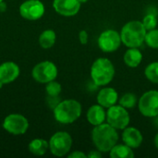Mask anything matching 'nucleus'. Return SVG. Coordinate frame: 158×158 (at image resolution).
I'll return each instance as SVG.
<instances>
[{
	"mask_svg": "<svg viewBox=\"0 0 158 158\" xmlns=\"http://www.w3.org/2000/svg\"><path fill=\"white\" fill-rule=\"evenodd\" d=\"M20 16L27 20L40 19L45 11L44 5L40 0H26L19 6Z\"/></svg>",
	"mask_w": 158,
	"mask_h": 158,
	"instance_id": "9b49d317",
	"label": "nucleus"
},
{
	"mask_svg": "<svg viewBox=\"0 0 158 158\" xmlns=\"http://www.w3.org/2000/svg\"><path fill=\"white\" fill-rule=\"evenodd\" d=\"M28 148L31 154L41 156H44L49 149V143L44 139H33L29 143Z\"/></svg>",
	"mask_w": 158,
	"mask_h": 158,
	"instance_id": "a211bd4d",
	"label": "nucleus"
},
{
	"mask_svg": "<svg viewBox=\"0 0 158 158\" xmlns=\"http://www.w3.org/2000/svg\"><path fill=\"white\" fill-rule=\"evenodd\" d=\"M2 1H4V0H0V3H1V2H2Z\"/></svg>",
	"mask_w": 158,
	"mask_h": 158,
	"instance_id": "473e14b6",
	"label": "nucleus"
},
{
	"mask_svg": "<svg viewBox=\"0 0 158 158\" xmlns=\"http://www.w3.org/2000/svg\"><path fill=\"white\" fill-rule=\"evenodd\" d=\"M154 143H155V146L158 149V132L156 133V137H155V140H154Z\"/></svg>",
	"mask_w": 158,
	"mask_h": 158,
	"instance_id": "7c9ffc66",
	"label": "nucleus"
},
{
	"mask_svg": "<svg viewBox=\"0 0 158 158\" xmlns=\"http://www.w3.org/2000/svg\"><path fill=\"white\" fill-rule=\"evenodd\" d=\"M49 150L55 156H64L69 153L72 147V138L66 131H57L49 140Z\"/></svg>",
	"mask_w": 158,
	"mask_h": 158,
	"instance_id": "39448f33",
	"label": "nucleus"
},
{
	"mask_svg": "<svg viewBox=\"0 0 158 158\" xmlns=\"http://www.w3.org/2000/svg\"><path fill=\"white\" fill-rule=\"evenodd\" d=\"M131 117L128 109L120 105L113 106L107 108L106 111V122L117 130H124L130 124Z\"/></svg>",
	"mask_w": 158,
	"mask_h": 158,
	"instance_id": "0eeeda50",
	"label": "nucleus"
},
{
	"mask_svg": "<svg viewBox=\"0 0 158 158\" xmlns=\"http://www.w3.org/2000/svg\"><path fill=\"white\" fill-rule=\"evenodd\" d=\"M118 130L109 125L107 122L103 123L92 131V141L97 150L101 153H108L118 142Z\"/></svg>",
	"mask_w": 158,
	"mask_h": 158,
	"instance_id": "f257e3e1",
	"label": "nucleus"
},
{
	"mask_svg": "<svg viewBox=\"0 0 158 158\" xmlns=\"http://www.w3.org/2000/svg\"><path fill=\"white\" fill-rule=\"evenodd\" d=\"M58 70L56 66L49 60L42 61L36 64L32 70H31V76L34 81H36L39 83H44L56 80L57 77Z\"/></svg>",
	"mask_w": 158,
	"mask_h": 158,
	"instance_id": "423d86ee",
	"label": "nucleus"
},
{
	"mask_svg": "<svg viewBox=\"0 0 158 158\" xmlns=\"http://www.w3.org/2000/svg\"><path fill=\"white\" fill-rule=\"evenodd\" d=\"M81 105L74 99L60 101L53 109L55 119L61 124H71L75 122L81 115Z\"/></svg>",
	"mask_w": 158,
	"mask_h": 158,
	"instance_id": "7ed1b4c3",
	"label": "nucleus"
},
{
	"mask_svg": "<svg viewBox=\"0 0 158 158\" xmlns=\"http://www.w3.org/2000/svg\"><path fill=\"white\" fill-rule=\"evenodd\" d=\"M144 42L149 47L153 49H158V29L147 31Z\"/></svg>",
	"mask_w": 158,
	"mask_h": 158,
	"instance_id": "b1692460",
	"label": "nucleus"
},
{
	"mask_svg": "<svg viewBox=\"0 0 158 158\" xmlns=\"http://www.w3.org/2000/svg\"><path fill=\"white\" fill-rule=\"evenodd\" d=\"M91 77L97 86L109 84L115 77V67L113 63L106 57L97 58L91 67Z\"/></svg>",
	"mask_w": 158,
	"mask_h": 158,
	"instance_id": "20e7f679",
	"label": "nucleus"
},
{
	"mask_svg": "<svg viewBox=\"0 0 158 158\" xmlns=\"http://www.w3.org/2000/svg\"><path fill=\"white\" fill-rule=\"evenodd\" d=\"M144 75L148 81L158 84V62L155 61L150 63L144 69Z\"/></svg>",
	"mask_w": 158,
	"mask_h": 158,
	"instance_id": "412c9836",
	"label": "nucleus"
},
{
	"mask_svg": "<svg viewBox=\"0 0 158 158\" xmlns=\"http://www.w3.org/2000/svg\"><path fill=\"white\" fill-rule=\"evenodd\" d=\"M138 107L143 117H158V91L151 90L144 93L138 101Z\"/></svg>",
	"mask_w": 158,
	"mask_h": 158,
	"instance_id": "6e6552de",
	"label": "nucleus"
},
{
	"mask_svg": "<svg viewBox=\"0 0 158 158\" xmlns=\"http://www.w3.org/2000/svg\"><path fill=\"white\" fill-rule=\"evenodd\" d=\"M118 101V94L112 87H105L101 89L97 94V104L105 108H109Z\"/></svg>",
	"mask_w": 158,
	"mask_h": 158,
	"instance_id": "2eb2a0df",
	"label": "nucleus"
},
{
	"mask_svg": "<svg viewBox=\"0 0 158 158\" xmlns=\"http://www.w3.org/2000/svg\"><path fill=\"white\" fill-rule=\"evenodd\" d=\"M122 141L125 144L132 149L138 148L142 145L143 137L142 132L134 127H127L122 132Z\"/></svg>",
	"mask_w": 158,
	"mask_h": 158,
	"instance_id": "4468645a",
	"label": "nucleus"
},
{
	"mask_svg": "<svg viewBox=\"0 0 158 158\" xmlns=\"http://www.w3.org/2000/svg\"><path fill=\"white\" fill-rule=\"evenodd\" d=\"M109 156L111 158H133L134 153L132 148L128 146L127 144H116L109 152Z\"/></svg>",
	"mask_w": 158,
	"mask_h": 158,
	"instance_id": "6ab92c4d",
	"label": "nucleus"
},
{
	"mask_svg": "<svg viewBox=\"0 0 158 158\" xmlns=\"http://www.w3.org/2000/svg\"><path fill=\"white\" fill-rule=\"evenodd\" d=\"M98 46L105 53H112L117 51L121 44L120 32L115 30H106L98 37Z\"/></svg>",
	"mask_w": 158,
	"mask_h": 158,
	"instance_id": "9d476101",
	"label": "nucleus"
},
{
	"mask_svg": "<svg viewBox=\"0 0 158 158\" xmlns=\"http://www.w3.org/2000/svg\"><path fill=\"white\" fill-rule=\"evenodd\" d=\"M78 1H79V2H80L81 4H83V3H86V2H87L88 0H78Z\"/></svg>",
	"mask_w": 158,
	"mask_h": 158,
	"instance_id": "2f4dec72",
	"label": "nucleus"
},
{
	"mask_svg": "<svg viewBox=\"0 0 158 158\" xmlns=\"http://www.w3.org/2000/svg\"><path fill=\"white\" fill-rule=\"evenodd\" d=\"M143 24L144 26V28L146 29V31H151L156 28L157 25V18L156 15L154 14H147L143 19Z\"/></svg>",
	"mask_w": 158,
	"mask_h": 158,
	"instance_id": "393cba45",
	"label": "nucleus"
},
{
	"mask_svg": "<svg viewBox=\"0 0 158 158\" xmlns=\"http://www.w3.org/2000/svg\"><path fill=\"white\" fill-rule=\"evenodd\" d=\"M137 101H138L137 96L134 94L127 93L119 98L118 103L121 106L125 107L126 109H131L136 106Z\"/></svg>",
	"mask_w": 158,
	"mask_h": 158,
	"instance_id": "4be33fe9",
	"label": "nucleus"
},
{
	"mask_svg": "<svg viewBox=\"0 0 158 158\" xmlns=\"http://www.w3.org/2000/svg\"><path fill=\"white\" fill-rule=\"evenodd\" d=\"M79 40L81 44H86L88 43V33L85 30H82L79 32Z\"/></svg>",
	"mask_w": 158,
	"mask_h": 158,
	"instance_id": "bb28decb",
	"label": "nucleus"
},
{
	"mask_svg": "<svg viewBox=\"0 0 158 158\" xmlns=\"http://www.w3.org/2000/svg\"><path fill=\"white\" fill-rule=\"evenodd\" d=\"M124 63L130 68H137L143 61L142 52L135 47H130L124 54Z\"/></svg>",
	"mask_w": 158,
	"mask_h": 158,
	"instance_id": "f3484780",
	"label": "nucleus"
},
{
	"mask_svg": "<svg viewBox=\"0 0 158 158\" xmlns=\"http://www.w3.org/2000/svg\"><path fill=\"white\" fill-rule=\"evenodd\" d=\"M59 102H60L59 96H55V97H53V96H47V105H48V106L50 108H53L54 109L57 106V104Z\"/></svg>",
	"mask_w": 158,
	"mask_h": 158,
	"instance_id": "a878e982",
	"label": "nucleus"
},
{
	"mask_svg": "<svg viewBox=\"0 0 158 158\" xmlns=\"http://www.w3.org/2000/svg\"><path fill=\"white\" fill-rule=\"evenodd\" d=\"M3 129L13 135H22L29 129L28 119L21 114H9L3 121Z\"/></svg>",
	"mask_w": 158,
	"mask_h": 158,
	"instance_id": "1a4fd4ad",
	"label": "nucleus"
},
{
	"mask_svg": "<svg viewBox=\"0 0 158 158\" xmlns=\"http://www.w3.org/2000/svg\"><path fill=\"white\" fill-rule=\"evenodd\" d=\"M6 10V5L4 1L0 3V12H5Z\"/></svg>",
	"mask_w": 158,
	"mask_h": 158,
	"instance_id": "c756f323",
	"label": "nucleus"
},
{
	"mask_svg": "<svg viewBox=\"0 0 158 158\" xmlns=\"http://www.w3.org/2000/svg\"><path fill=\"white\" fill-rule=\"evenodd\" d=\"M81 3L78 0H54L53 7L56 13L64 17H72L78 14L81 9Z\"/></svg>",
	"mask_w": 158,
	"mask_h": 158,
	"instance_id": "ddd939ff",
	"label": "nucleus"
},
{
	"mask_svg": "<svg viewBox=\"0 0 158 158\" xmlns=\"http://www.w3.org/2000/svg\"><path fill=\"white\" fill-rule=\"evenodd\" d=\"M102 157V153L99 150H93L90 151V153L87 155V158H101Z\"/></svg>",
	"mask_w": 158,
	"mask_h": 158,
	"instance_id": "c85d7f7f",
	"label": "nucleus"
},
{
	"mask_svg": "<svg viewBox=\"0 0 158 158\" xmlns=\"http://www.w3.org/2000/svg\"><path fill=\"white\" fill-rule=\"evenodd\" d=\"M45 92H46L47 96H53V97L59 96V94L62 92L61 84L59 82L56 81L55 80L51 81L46 83V85H45Z\"/></svg>",
	"mask_w": 158,
	"mask_h": 158,
	"instance_id": "5701e85b",
	"label": "nucleus"
},
{
	"mask_svg": "<svg viewBox=\"0 0 158 158\" xmlns=\"http://www.w3.org/2000/svg\"><path fill=\"white\" fill-rule=\"evenodd\" d=\"M69 158H87V155L81 151H74L68 156Z\"/></svg>",
	"mask_w": 158,
	"mask_h": 158,
	"instance_id": "cd10ccee",
	"label": "nucleus"
},
{
	"mask_svg": "<svg viewBox=\"0 0 158 158\" xmlns=\"http://www.w3.org/2000/svg\"><path fill=\"white\" fill-rule=\"evenodd\" d=\"M146 29L142 21L131 20L127 22L121 29V42L127 47H140L145 41Z\"/></svg>",
	"mask_w": 158,
	"mask_h": 158,
	"instance_id": "f03ea898",
	"label": "nucleus"
},
{
	"mask_svg": "<svg viewBox=\"0 0 158 158\" xmlns=\"http://www.w3.org/2000/svg\"><path fill=\"white\" fill-rule=\"evenodd\" d=\"M56 40V34L55 31L48 29L44 31L39 36V44L44 49H49L54 46Z\"/></svg>",
	"mask_w": 158,
	"mask_h": 158,
	"instance_id": "aec40b11",
	"label": "nucleus"
},
{
	"mask_svg": "<svg viewBox=\"0 0 158 158\" xmlns=\"http://www.w3.org/2000/svg\"><path fill=\"white\" fill-rule=\"evenodd\" d=\"M19 67L12 61H6L0 65V89L5 84H9L19 76Z\"/></svg>",
	"mask_w": 158,
	"mask_h": 158,
	"instance_id": "f8f14e48",
	"label": "nucleus"
},
{
	"mask_svg": "<svg viewBox=\"0 0 158 158\" xmlns=\"http://www.w3.org/2000/svg\"><path fill=\"white\" fill-rule=\"evenodd\" d=\"M106 108L100 106L99 104L92 106L87 111V120L93 126H97L105 123L106 120Z\"/></svg>",
	"mask_w": 158,
	"mask_h": 158,
	"instance_id": "dca6fc26",
	"label": "nucleus"
}]
</instances>
